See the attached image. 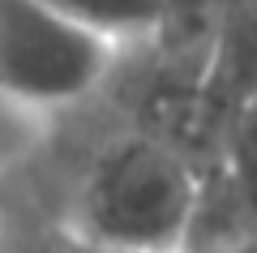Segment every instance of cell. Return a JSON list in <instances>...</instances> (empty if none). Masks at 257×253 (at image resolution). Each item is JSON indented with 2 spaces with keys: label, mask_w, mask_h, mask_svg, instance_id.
Returning a JSON list of instances; mask_svg holds the SVG:
<instances>
[{
  "label": "cell",
  "mask_w": 257,
  "mask_h": 253,
  "mask_svg": "<svg viewBox=\"0 0 257 253\" xmlns=\"http://www.w3.org/2000/svg\"><path fill=\"white\" fill-rule=\"evenodd\" d=\"M206 172L150 129L111 137L86 167L69 236L103 249L163 253L193 236Z\"/></svg>",
  "instance_id": "1"
},
{
  "label": "cell",
  "mask_w": 257,
  "mask_h": 253,
  "mask_svg": "<svg viewBox=\"0 0 257 253\" xmlns=\"http://www.w3.org/2000/svg\"><path fill=\"white\" fill-rule=\"evenodd\" d=\"M56 9H64L69 18L86 22L90 30L124 43H142V39L155 35L159 18H163L167 0H47Z\"/></svg>",
  "instance_id": "3"
},
{
  "label": "cell",
  "mask_w": 257,
  "mask_h": 253,
  "mask_svg": "<svg viewBox=\"0 0 257 253\" xmlns=\"http://www.w3.org/2000/svg\"><path fill=\"white\" fill-rule=\"evenodd\" d=\"M120 43L47 0H0V95L35 108L90 95Z\"/></svg>",
  "instance_id": "2"
},
{
  "label": "cell",
  "mask_w": 257,
  "mask_h": 253,
  "mask_svg": "<svg viewBox=\"0 0 257 253\" xmlns=\"http://www.w3.org/2000/svg\"><path fill=\"white\" fill-rule=\"evenodd\" d=\"M64 253H133V249H103V244L64 236ZM163 253H244V249H202V244H184V249H163Z\"/></svg>",
  "instance_id": "4"
}]
</instances>
